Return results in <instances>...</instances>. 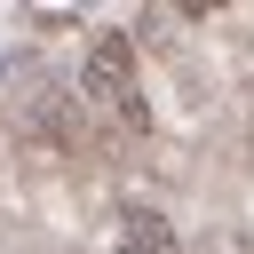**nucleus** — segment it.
Listing matches in <instances>:
<instances>
[{
	"label": "nucleus",
	"mask_w": 254,
	"mask_h": 254,
	"mask_svg": "<svg viewBox=\"0 0 254 254\" xmlns=\"http://www.w3.org/2000/svg\"><path fill=\"white\" fill-rule=\"evenodd\" d=\"M79 95H87V103H111L127 127H151V111H143V87H135V40H127V32H95V40H87Z\"/></svg>",
	"instance_id": "f257e3e1"
},
{
	"label": "nucleus",
	"mask_w": 254,
	"mask_h": 254,
	"mask_svg": "<svg viewBox=\"0 0 254 254\" xmlns=\"http://www.w3.org/2000/svg\"><path fill=\"white\" fill-rule=\"evenodd\" d=\"M16 127H24V143H40V151H79V143H87V119H79V103H71L64 87H32V103L16 111Z\"/></svg>",
	"instance_id": "f03ea898"
},
{
	"label": "nucleus",
	"mask_w": 254,
	"mask_h": 254,
	"mask_svg": "<svg viewBox=\"0 0 254 254\" xmlns=\"http://www.w3.org/2000/svg\"><path fill=\"white\" fill-rule=\"evenodd\" d=\"M119 246H127V254H183L175 222H167V214H151V206H127V222H119Z\"/></svg>",
	"instance_id": "7ed1b4c3"
},
{
	"label": "nucleus",
	"mask_w": 254,
	"mask_h": 254,
	"mask_svg": "<svg viewBox=\"0 0 254 254\" xmlns=\"http://www.w3.org/2000/svg\"><path fill=\"white\" fill-rule=\"evenodd\" d=\"M111 254H127V246H111Z\"/></svg>",
	"instance_id": "20e7f679"
}]
</instances>
